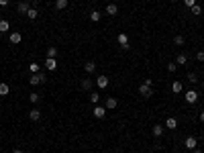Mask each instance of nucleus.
I'll list each match as a JSON object with an SVG mask.
<instances>
[{
    "instance_id": "nucleus-19",
    "label": "nucleus",
    "mask_w": 204,
    "mask_h": 153,
    "mask_svg": "<svg viewBox=\"0 0 204 153\" xmlns=\"http://www.w3.org/2000/svg\"><path fill=\"white\" fill-rule=\"evenodd\" d=\"M165 126H167V129H176V126H178V120H176V119H167Z\"/></svg>"
},
{
    "instance_id": "nucleus-25",
    "label": "nucleus",
    "mask_w": 204,
    "mask_h": 153,
    "mask_svg": "<svg viewBox=\"0 0 204 153\" xmlns=\"http://www.w3.org/2000/svg\"><path fill=\"white\" fill-rule=\"evenodd\" d=\"M171 90H174V92H182V84H180V82H174Z\"/></svg>"
},
{
    "instance_id": "nucleus-28",
    "label": "nucleus",
    "mask_w": 204,
    "mask_h": 153,
    "mask_svg": "<svg viewBox=\"0 0 204 153\" xmlns=\"http://www.w3.org/2000/svg\"><path fill=\"white\" fill-rule=\"evenodd\" d=\"M188 80H190L192 84H196V82H198V76H196V73H188Z\"/></svg>"
},
{
    "instance_id": "nucleus-2",
    "label": "nucleus",
    "mask_w": 204,
    "mask_h": 153,
    "mask_svg": "<svg viewBox=\"0 0 204 153\" xmlns=\"http://www.w3.org/2000/svg\"><path fill=\"white\" fill-rule=\"evenodd\" d=\"M196 100H198V92H196V90H188V92H186V102L194 104Z\"/></svg>"
},
{
    "instance_id": "nucleus-23",
    "label": "nucleus",
    "mask_w": 204,
    "mask_h": 153,
    "mask_svg": "<svg viewBox=\"0 0 204 153\" xmlns=\"http://www.w3.org/2000/svg\"><path fill=\"white\" fill-rule=\"evenodd\" d=\"M37 14H39V12H37V10H35V8H29L27 16H29V19H31V20H35V19H37Z\"/></svg>"
},
{
    "instance_id": "nucleus-3",
    "label": "nucleus",
    "mask_w": 204,
    "mask_h": 153,
    "mask_svg": "<svg viewBox=\"0 0 204 153\" xmlns=\"http://www.w3.org/2000/svg\"><path fill=\"white\" fill-rule=\"evenodd\" d=\"M45 67H47L49 72H55V69H57V61H55V57H47V59H45Z\"/></svg>"
},
{
    "instance_id": "nucleus-15",
    "label": "nucleus",
    "mask_w": 204,
    "mask_h": 153,
    "mask_svg": "<svg viewBox=\"0 0 204 153\" xmlns=\"http://www.w3.org/2000/svg\"><path fill=\"white\" fill-rule=\"evenodd\" d=\"M10 43H20V33H10Z\"/></svg>"
},
{
    "instance_id": "nucleus-32",
    "label": "nucleus",
    "mask_w": 204,
    "mask_h": 153,
    "mask_svg": "<svg viewBox=\"0 0 204 153\" xmlns=\"http://www.w3.org/2000/svg\"><path fill=\"white\" fill-rule=\"evenodd\" d=\"M167 72H171V73L176 72V63H167Z\"/></svg>"
},
{
    "instance_id": "nucleus-11",
    "label": "nucleus",
    "mask_w": 204,
    "mask_h": 153,
    "mask_svg": "<svg viewBox=\"0 0 204 153\" xmlns=\"http://www.w3.org/2000/svg\"><path fill=\"white\" fill-rule=\"evenodd\" d=\"M29 119H31V120H39L41 119V112L37 110V108H33V110L29 112Z\"/></svg>"
},
{
    "instance_id": "nucleus-6",
    "label": "nucleus",
    "mask_w": 204,
    "mask_h": 153,
    "mask_svg": "<svg viewBox=\"0 0 204 153\" xmlns=\"http://www.w3.org/2000/svg\"><path fill=\"white\" fill-rule=\"evenodd\" d=\"M104 114H106V108L104 106H94V116L96 119H102Z\"/></svg>"
},
{
    "instance_id": "nucleus-1",
    "label": "nucleus",
    "mask_w": 204,
    "mask_h": 153,
    "mask_svg": "<svg viewBox=\"0 0 204 153\" xmlns=\"http://www.w3.org/2000/svg\"><path fill=\"white\" fill-rule=\"evenodd\" d=\"M29 82H31L33 86H37V84H43V82H45V76H43V73H33Z\"/></svg>"
},
{
    "instance_id": "nucleus-10",
    "label": "nucleus",
    "mask_w": 204,
    "mask_h": 153,
    "mask_svg": "<svg viewBox=\"0 0 204 153\" xmlns=\"http://www.w3.org/2000/svg\"><path fill=\"white\" fill-rule=\"evenodd\" d=\"M96 84H98V88H106L108 86V78H106V76H100V78L96 80Z\"/></svg>"
},
{
    "instance_id": "nucleus-35",
    "label": "nucleus",
    "mask_w": 204,
    "mask_h": 153,
    "mask_svg": "<svg viewBox=\"0 0 204 153\" xmlns=\"http://www.w3.org/2000/svg\"><path fill=\"white\" fill-rule=\"evenodd\" d=\"M8 4V0H0V6H6Z\"/></svg>"
},
{
    "instance_id": "nucleus-21",
    "label": "nucleus",
    "mask_w": 204,
    "mask_h": 153,
    "mask_svg": "<svg viewBox=\"0 0 204 153\" xmlns=\"http://www.w3.org/2000/svg\"><path fill=\"white\" fill-rule=\"evenodd\" d=\"M8 92H10V88H8L6 84H0V96H6Z\"/></svg>"
},
{
    "instance_id": "nucleus-30",
    "label": "nucleus",
    "mask_w": 204,
    "mask_h": 153,
    "mask_svg": "<svg viewBox=\"0 0 204 153\" xmlns=\"http://www.w3.org/2000/svg\"><path fill=\"white\" fill-rule=\"evenodd\" d=\"M184 4H186V6H194V4H196V0H184Z\"/></svg>"
},
{
    "instance_id": "nucleus-33",
    "label": "nucleus",
    "mask_w": 204,
    "mask_h": 153,
    "mask_svg": "<svg viewBox=\"0 0 204 153\" xmlns=\"http://www.w3.org/2000/svg\"><path fill=\"white\" fill-rule=\"evenodd\" d=\"M29 100H31V102H37V100H39V94H31Z\"/></svg>"
},
{
    "instance_id": "nucleus-12",
    "label": "nucleus",
    "mask_w": 204,
    "mask_h": 153,
    "mask_svg": "<svg viewBox=\"0 0 204 153\" xmlns=\"http://www.w3.org/2000/svg\"><path fill=\"white\" fill-rule=\"evenodd\" d=\"M151 131H153V135H155V137H161L163 126H161V125H153V129H151Z\"/></svg>"
},
{
    "instance_id": "nucleus-38",
    "label": "nucleus",
    "mask_w": 204,
    "mask_h": 153,
    "mask_svg": "<svg viewBox=\"0 0 204 153\" xmlns=\"http://www.w3.org/2000/svg\"><path fill=\"white\" fill-rule=\"evenodd\" d=\"M194 153H202V151H194Z\"/></svg>"
},
{
    "instance_id": "nucleus-16",
    "label": "nucleus",
    "mask_w": 204,
    "mask_h": 153,
    "mask_svg": "<svg viewBox=\"0 0 204 153\" xmlns=\"http://www.w3.org/2000/svg\"><path fill=\"white\" fill-rule=\"evenodd\" d=\"M176 63H180V66H186V63H188V57H186V55H178V57H176Z\"/></svg>"
},
{
    "instance_id": "nucleus-22",
    "label": "nucleus",
    "mask_w": 204,
    "mask_h": 153,
    "mask_svg": "<svg viewBox=\"0 0 204 153\" xmlns=\"http://www.w3.org/2000/svg\"><path fill=\"white\" fill-rule=\"evenodd\" d=\"M90 19L94 20V23H98V20H100V12H98V10H92V12H90Z\"/></svg>"
},
{
    "instance_id": "nucleus-26",
    "label": "nucleus",
    "mask_w": 204,
    "mask_h": 153,
    "mask_svg": "<svg viewBox=\"0 0 204 153\" xmlns=\"http://www.w3.org/2000/svg\"><path fill=\"white\" fill-rule=\"evenodd\" d=\"M29 69H31L33 73H39V63H31V66H29Z\"/></svg>"
},
{
    "instance_id": "nucleus-17",
    "label": "nucleus",
    "mask_w": 204,
    "mask_h": 153,
    "mask_svg": "<svg viewBox=\"0 0 204 153\" xmlns=\"http://www.w3.org/2000/svg\"><path fill=\"white\" fill-rule=\"evenodd\" d=\"M19 12H25V14L29 12V4L27 2H19Z\"/></svg>"
},
{
    "instance_id": "nucleus-18",
    "label": "nucleus",
    "mask_w": 204,
    "mask_h": 153,
    "mask_svg": "<svg viewBox=\"0 0 204 153\" xmlns=\"http://www.w3.org/2000/svg\"><path fill=\"white\" fill-rule=\"evenodd\" d=\"M82 88H84V90H90V88H92V80L84 78V80H82Z\"/></svg>"
},
{
    "instance_id": "nucleus-31",
    "label": "nucleus",
    "mask_w": 204,
    "mask_h": 153,
    "mask_svg": "<svg viewBox=\"0 0 204 153\" xmlns=\"http://www.w3.org/2000/svg\"><path fill=\"white\" fill-rule=\"evenodd\" d=\"M196 59L198 61H204V51H198V53H196Z\"/></svg>"
},
{
    "instance_id": "nucleus-37",
    "label": "nucleus",
    "mask_w": 204,
    "mask_h": 153,
    "mask_svg": "<svg viewBox=\"0 0 204 153\" xmlns=\"http://www.w3.org/2000/svg\"><path fill=\"white\" fill-rule=\"evenodd\" d=\"M12 153H23V151H20V149H16V151H12Z\"/></svg>"
},
{
    "instance_id": "nucleus-34",
    "label": "nucleus",
    "mask_w": 204,
    "mask_h": 153,
    "mask_svg": "<svg viewBox=\"0 0 204 153\" xmlns=\"http://www.w3.org/2000/svg\"><path fill=\"white\" fill-rule=\"evenodd\" d=\"M98 98H100L98 94H92V96H90V100H92V102H98Z\"/></svg>"
},
{
    "instance_id": "nucleus-9",
    "label": "nucleus",
    "mask_w": 204,
    "mask_h": 153,
    "mask_svg": "<svg viewBox=\"0 0 204 153\" xmlns=\"http://www.w3.org/2000/svg\"><path fill=\"white\" fill-rule=\"evenodd\" d=\"M116 12H118V6H116V4H108V6H106V14H108V16H114Z\"/></svg>"
},
{
    "instance_id": "nucleus-13",
    "label": "nucleus",
    "mask_w": 204,
    "mask_h": 153,
    "mask_svg": "<svg viewBox=\"0 0 204 153\" xmlns=\"http://www.w3.org/2000/svg\"><path fill=\"white\" fill-rule=\"evenodd\" d=\"M55 6H57V10H63L68 6V0H55Z\"/></svg>"
},
{
    "instance_id": "nucleus-27",
    "label": "nucleus",
    "mask_w": 204,
    "mask_h": 153,
    "mask_svg": "<svg viewBox=\"0 0 204 153\" xmlns=\"http://www.w3.org/2000/svg\"><path fill=\"white\" fill-rule=\"evenodd\" d=\"M200 12H202V8L198 6V4H194V6H192V14H196V16H198Z\"/></svg>"
},
{
    "instance_id": "nucleus-29",
    "label": "nucleus",
    "mask_w": 204,
    "mask_h": 153,
    "mask_svg": "<svg viewBox=\"0 0 204 153\" xmlns=\"http://www.w3.org/2000/svg\"><path fill=\"white\" fill-rule=\"evenodd\" d=\"M174 43H176V45H184V37L182 35H178L176 39H174Z\"/></svg>"
},
{
    "instance_id": "nucleus-14",
    "label": "nucleus",
    "mask_w": 204,
    "mask_h": 153,
    "mask_svg": "<svg viewBox=\"0 0 204 153\" xmlns=\"http://www.w3.org/2000/svg\"><path fill=\"white\" fill-rule=\"evenodd\" d=\"M8 29H10V25H8V20H0V33H6Z\"/></svg>"
},
{
    "instance_id": "nucleus-4",
    "label": "nucleus",
    "mask_w": 204,
    "mask_h": 153,
    "mask_svg": "<svg viewBox=\"0 0 204 153\" xmlns=\"http://www.w3.org/2000/svg\"><path fill=\"white\" fill-rule=\"evenodd\" d=\"M118 43H121V47L122 49H129V37H127V35L125 33H118Z\"/></svg>"
},
{
    "instance_id": "nucleus-5",
    "label": "nucleus",
    "mask_w": 204,
    "mask_h": 153,
    "mask_svg": "<svg viewBox=\"0 0 204 153\" xmlns=\"http://www.w3.org/2000/svg\"><path fill=\"white\" fill-rule=\"evenodd\" d=\"M139 94H141L143 98H149V96H151V86H145V84L139 86Z\"/></svg>"
},
{
    "instance_id": "nucleus-36",
    "label": "nucleus",
    "mask_w": 204,
    "mask_h": 153,
    "mask_svg": "<svg viewBox=\"0 0 204 153\" xmlns=\"http://www.w3.org/2000/svg\"><path fill=\"white\" fill-rule=\"evenodd\" d=\"M200 120H202V123H204V112H200Z\"/></svg>"
},
{
    "instance_id": "nucleus-24",
    "label": "nucleus",
    "mask_w": 204,
    "mask_h": 153,
    "mask_svg": "<svg viewBox=\"0 0 204 153\" xmlns=\"http://www.w3.org/2000/svg\"><path fill=\"white\" fill-rule=\"evenodd\" d=\"M55 55H57V49H55V47H49L47 49V57H55Z\"/></svg>"
},
{
    "instance_id": "nucleus-20",
    "label": "nucleus",
    "mask_w": 204,
    "mask_h": 153,
    "mask_svg": "<svg viewBox=\"0 0 204 153\" xmlns=\"http://www.w3.org/2000/svg\"><path fill=\"white\" fill-rule=\"evenodd\" d=\"M116 104H118L116 98H108V100H106V108H116Z\"/></svg>"
},
{
    "instance_id": "nucleus-8",
    "label": "nucleus",
    "mask_w": 204,
    "mask_h": 153,
    "mask_svg": "<svg viewBox=\"0 0 204 153\" xmlns=\"http://www.w3.org/2000/svg\"><path fill=\"white\" fill-rule=\"evenodd\" d=\"M84 69H86V73H94L96 63H94V61H86V63H84Z\"/></svg>"
},
{
    "instance_id": "nucleus-7",
    "label": "nucleus",
    "mask_w": 204,
    "mask_h": 153,
    "mask_svg": "<svg viewBox=\"0 0 204 153\" xmlns=\"http://www.w3.org/2000/svg\"><path fill=\"white\" fill-rule=\"evenodd\" d=\"M196 145H198L196 137H188V139H186V147H188V149H196Z\"/></svg>"
}]
</instances>
